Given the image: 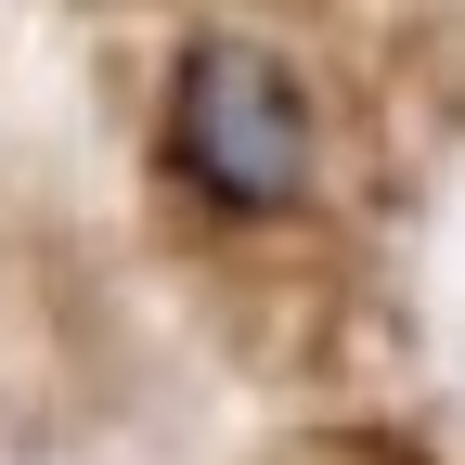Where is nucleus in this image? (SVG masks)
Wrapping results in <instances>:
<instances>
[{
	"label": "nucleus",
	"mask_w": 465,
	"mask_h": 465,
	"mask_svg": "<svg viewBox=\"0 0 465 465\" xmlns=\"http://www.w3.org/2000/svg\"><path fill=\"white\" fill-rule=\"evenodd\" d=\"M168 168L220 207V220H298L311 207V168H323V130H311V78L284 65L272 39H194L182 78H168Z\"/></svg>",
	"instance_id": "nucleus-1"
}]
</instances>
